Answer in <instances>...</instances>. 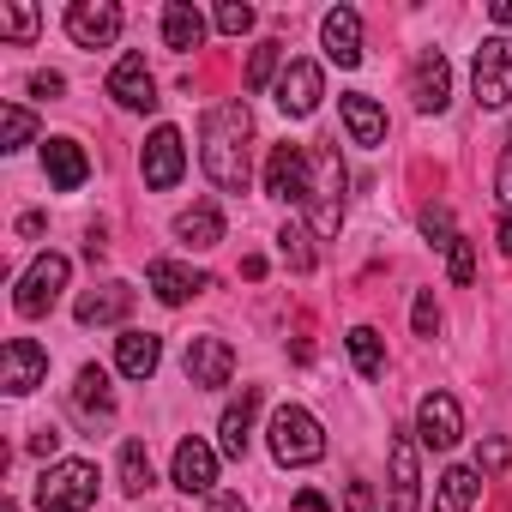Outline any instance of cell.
<instances>
[{
	"label": "cell",
	"mask_w": 512,
	"mask_h": 512,
	"mask_svg": "<svg viewBox=\"0 0 512 512\" xmlns=\"http://www.w3.org/2000/svg\"><path fill=\"white\" fill-rule=\"evenodd\" d=\"M157 362H163V338H157V332H121V338H115V368H121L127 380H151Z\"/></svg>",
	"instance_id": "603a6c76"
},
{
	"label": "cell",
	"mask_w": 512,
	"mask_h": 512,
	"mask_svg": "<svg viewBox=\"0 0 512 512\" xmlns=\"http://www.w3.org/2000/svg\"><path fill=\"white\" fill-rule=\"evenodd\" d=\"M410 97H416L422 115H440V109L452 103V67H446L440 49H422V55H416V67H410Z\"/></svg>",
	"instance_id": "7c38bea8"
},
{
	"label": "cell",
	"mask_w": 512,
	"mask_h": 512,
	"mask_svg": "<svg viewBox=\"0 0 512 512\" xmlns=\"http://www.w3.org/2000/svg\"><path fill=\"white\" fill-rule=\"evenodd\" d=\"M151 482H157V470H151L145 440H127V446H121V488H127V494H145Z\"/></svg>",
	"instance_id": "4dcf8cb0"
},
{
	"label": "cell",
	"mask_w": 512,
	"mask_h": 512,
	"mask_svg": "<svg viewBox=\"0 0 512 512\" xmlns=\"http://www.w3.org/2000/svg\"><path fill=\"white\" fill-rule=\"evenodd\" d=\"M278 253H284V266L290 272H314V260H320V253H314V229H302V223H284L278 229Z\"/></svg>",
	"instance_id": "f1b7e54d"
},
{
	"label": "cell",
	"mask_w": 512,
	"mask_h": 512,
	"mask_svg": "<svg viewBox=\"0 0 512 512\" xmlns=\"http://www.w3.org/2000/svg\"><path fill=\"white\" fill-rule=\"evenodd\" d=\"M446 272H452V284H458V290H464V284L476 278V247H470L464 235H458V241L446 247Z\"/></svg>",
	"instance_id": "e575fe53"
},
{
	"label": "cell",
	"mask_w": 512,
	"mask_h": 512,
	"mask_svg": "<svg viewBox=\"0 0 512 512\" xmlns=\"http://www.w3.org/2000/svg\"><path fill=\"white\" fill-rule=\"evenodd\" d=\"M73 404H79V416H115V386H109V374L91 362V368H79V380H73Z\"/></svg>",
	"instance_id": "4316f807"
},
{
	"label": "cell",
	"mask_w": 512,
	"mask_h": 512,
	"mask_svg": "<svg viewBox=\"0 0 512 512\" xmlns=\"http://www.w3.org/2000/svg\"><path fill=\"white\" fill-rule=\"evenodd\" d=\"M272 97H278V109H284L290 121H308V115L320 109V97H326V73H320V61H290V67L278 73Z\"/></svg>",
	"instance_id": "52a82bcc"
},
{
	"label": "cell",
	"mask_w": 512,
	"mask_h": 512,
	"mask_svg": "<svg viewBox=\"0 0 512 512\" xmlns=\"http://www.w3.org/2000/svg\"><path fill=\"white\" fill-rule=\"evenodd\" d=\"M0 37L31 43V37H37V7H25V0H7V7H0Z\"/></svg>",
	"instance_id": "836d02e7"
},
{
	"label": "cell",
	"mask_w": 512,
	"mask_h": 512,
	"mask_svg": "<svg viewBox=\"0 0 512 512\" xmlns=\"http://www.w3.org/2000/svg\"><path fill=\"white\" fill-rule=\"evenodd\" d=\"M416 440L434 446V452H452V446L464 440V410H458L452 392H428V398L416 404Z\"/></svg>",
	"instance_id": "30bf717a"
},
{
	"label": "cell",
	"mask_w": 512,
	"mask_h": 512,
	"mask_svg": "<svg viewBox=\"0 0 512 512\" xmlns=\"http://www.w3.org/2000/svg\"><path fill=\"white\" fill-rule=\"evenodd\" d=\"M37 506L43 512H91L97 506V464H85V458L49 464L37 482Z\"/></svg>",
	"instance_id": "3957f363"
},
{
	"label": "cell",
	"mask_w": 512,
	"mask_h": 512,
	"mask_svg": "<svg viewBox=\"0 0 512 512\" xmlns=\"http://www.w3.org/2000/svg\"><path fill=\"white\" fill-rule=\"evenodd\" d=\"M19 235H43V211H25L19 217Z\"/></svg>",
	"instance_id": "f6af8a7d"
},
{
	"label": "cell",
	"mask_w": 512,
	"mask_h": 512,
	"mask_svg": "<svg viewBox=\"0 0 512 512\" xmlns=\"http://www.w3.org/2000/svg\"><path fill=\"white\" fill-rule=\"evenodd\" d=\"M49 380V350L37 344V338H13L7 344V368H0V386H7L13 398H25V392H37Z\"/></svg>",
	"instance_id": "9a60e30c"
},
{
	"label": "cell",
	"mask_w": 512,
	"mask_h": 512,
	"mask_svg": "<svg viewBox=\"0 0 512 512\" xmlns=\"http://www.w3.org/2000/svg\"><path fill=\"white\" fill-rule=\"evenodd\" d=\"M500 253H512V211L500 217Z\"/></svg>",
	"instance_id": "7dc6e473"
},
{
	"label": "cell",
	"mask_w": 512,
	"mask_h": 512,
	"mask_svg": "<svg viewBox=\"0 0 512 512\" xmlns=\"http://www.w3.org/2000/svg\"><path fill=\"white\" fill-rule=\"evenodd\" d=\"M386 464H392V512H416L422 506V470H416V440L404 428L386 440Z\"/></svg>",
	"instance_id": "5bb4252c"
},
{
	"label": "cell",
	"mask_w": 512,
	"mask_h": 512,
	"mask_svg": "<svg viewBox=\"0 0 512 512\" xmlns=\"http://www.w3.org/2000/svg\"><path fill=\"white\" fill-rule=\"evenodd\" d=\"M476 488H482L476 470H470V464H452V470L434 482V512H470V506H476Z\"/></svg>",
	"instance_id": "83f0119b"
},
{
	"label": "cell",
	"mask_w": 512,
	"mask_h": 512,
	"mask_svg": "<svg viewBox=\"0 0 512 512\" xmlns=\"http://www.w3.org/2000/svg\"><path fill=\"white\" fill-rule=\"evenodd\" d=\"M308 187H314V157L302 151V145H272V157H266V193L272 199H284V205H296V199H308Z\"/></svg>",
	"instance_id": "9c48e42d"
},
{
	"label": "cell",
	"mask_w": 512,
	"mask_h": 512,
	"mask_svg": "<svg viewBox=\"0 0 512 512\" xmlns=\"http://www.w3.org/2000/svg\"><path fill=\"white\" fill-rule=\"evenodd\" d=\"M320 43H326V61L362 67V13H356V7H332V13L320 19Z\"/></svg>",
	"instance_id": "e0dca14e"
},
{
	"label": "cell",
	"mask_w": 512,
	"mask_h": 512,
	"mask_svg": "<svg viewBox=\"0 0 512 512\" xmlns=\"http://www.w3.org/2000/svg\"><path fill=\"white\" fill-rule=\"evenodd\" d=\"M506 139H512V133H506Z\"/></svg>",
	"instance_id": "c3c4849f"
},
{
	"label": "cell",
	"mask_w": 512,
	"mask_h": 512,
	"mask_svg": "<svg viewBox=\"0 0 512 512\" xmlns=\"http://www.w3.org/2000/svg\"><path fill=\"white\" fill-rule=\"evenodd\" d=\"M260 404H266V392H260V386H241V398L223 410L217 440H223V452H229V458H247V440H253V416H260Z\"/></svg>",
	"instance_id": "7402d4cb"
},
{
	"label": "cell",
	"mask_w": 512,
	"mask_h": 512,
	"mask_svg": "<svg viewBox=\"0 0 512 512\" xmlns=\"http://www.w3.org/2000/svg\"><path fill=\"white\" fill-rule=\"evenodd\" d=\"M61 91H67L61 73H37V79H31V97H61Z\"/></svg>",
	"instance_id": "b9f144b4"
},
{
	"label": "cell",
	"mask_w": 512,
	"mask_h": 512,
	"mask_svg": "<svg viewBox=\"0 0 512 512\" xmlns=\"http://www.w3.org/2000/svg\"><path fill=\"white\" fill-rule=\"evenodd\" d=\"M217 31L223 37H247L253 31V7H247V0H223V7H217Z\"/></svg>",
	"instance_id": "d590c367"
},
{
	"label": "cell",
	"mask_w": 512,
	"mask_h": 512,
	"mask_svg": "<svg viewBox=\"0 0 512 512\" xmlns=\"http://www.w3.org/2000/svg\"><path fill=\"white\" fill-rule=\"evenodd\" d=\"M422 235H428L434 247H452V241H458V229H452V211H446V205H428V211H422Z\"/></svg>",
	"instance_id": "8d00e7d4"
},
{
	"label": "cell",
	"mask_w": 512,
	"mask_h": 512,
	"mask_svg": "<svg viewBox=\"0 0 512 512\" xmlns=\"http://www.w3.org/2000/svg\"><path fill=\"white\" fill-rule=\"evenodd\" d=\"M55 446H61V428H37V440H31V452H37V458H49Z\"/></svg>",
	"instance_id": "7bdbcfd3"
},
{
	"label": "cell",
	"mask_w": 512,
	"mask_h": 512,
	"mask_svg": "<svg viewBox=\"0 0 512 512\" xmlns=\"http://www.w3.org/2000/svg\"><path fill=\"white\" fill-rule=\"evenodd\" d=\"M296 512H332V506H326L320 488H302V494H296Z\"/></svg>",
	"instance_id": "ee69618b"
},
{
	"label": "cell",
	"mask_w": 512,
	"mask_h": 512,
	"mask_svg": "<svg viewBox=\"0 0 512 512\" xmlns=\"http://www.w3.org/2000/svg\"><path fill=\"white\" fill-rule=\"evenodd\" d=\"M43 169H49V187L55 193H79L91 181V157H85L79 139H49L43 145Z\"/></svg>",
	"instance_id": "ffe728a7"
},
{
	"label": "cell",
	"mask_w": 512,
	"mask_h": 512,
	"mask_svg": "<svg viewBox=\"0 0 512 512\" xmlns=\"http://www.w3.org/2000/svg\"><path fill=\"white\" fill-rule=\"evenodd\" d=\"M247 139H253L247 103H217V109H205V121H199V163H205V175H211L223 193H247V175H253Z\"/></svg>",
	"instance_id": "6da1fadb"
},
{
	"label": "cell",
	"mask_w": 512,
	"mask_h": 512,
	"mask_svg": "<svg viewBox=\"0 0 512 512\" xmlns=\"http://www.w3.org/2000/svg\"><path fill=\"white\" fill-rule=\"evenodd\" d=\"M338 115H344V127H350V139L356 145H386V109L374 103V97H362V91H350L344 103H338Z\"/></svg>",
	"instance_id": "cb8c5ba5"
},
{
	"label": "cell",
	"mask_w": 512,
	"mask_h": 512,
	"mask_svg": "<svg viewBox=\"0 0 512 512\" xmlns=\"http://www.w3.org/2000/svg\"><path fill=\"white\" fill-rule=\"evenodd\" d=\"M344 512H374V488H368V482H350V494H344Z\"/></svg>",
	"instance_id": "ab89813d"
},
{
	"label": "cell",
	"mask_w": 512,
	"mask_h": 512,
	"mask_svg": "<svg viewBox=\"0 0 512 512\" xmlns=\"http://www.w3.org/2000/svg\"><path fill=\"white\" fill-rule=\"evenodd\" d=\"M278 61H284V43H260V49H253V61H247V91L278 85Z\"/></svg>",
	"instance_id": "d6a6232c"
},
{
	"label": "cell",
	"mask_w": 512,
	"mask_h": 512,
	"mask_svg": "<svg viewBox=\"0 0 512 512\" xmlns=\"http://www.w3.org/2000/svg\"><path fill=\"white\" fill-rule=\"evenodd\" d=\"M169 476H175V488H181V494H217V452H211L199 434H187V440L175 446Z\"/></svg>",
	"instance_id": "4fadbf2b"
},
{
	"label": "cell",
	"mask_w": 512,
	"mask_h": 512,
	"mask_svg": "<svg viewBox=\"0 0 512 512\" xmlns=\"http://www.w3.org/2000/svg\"><path fill=\"white\" fill-rule=\"evenodd\" d=\"M67 37L79 49H109L121 37V7L115 0H73L67 7Z\"/></svg>",
	"instance_id": "8fae6325"
},
{
	"label": "cell",
	"mask_w": 512,
	"mask_h": 512,
	"mask_svg": "<svg viewBox=\"0 0 512 512\" xmlns=\"http://www.w3.org/2000/svg\"><path fill=\"white\" fill-rule=\"evenodd\" d=\"M127 308H133V290H127L121 278H109V284H97V290H85V296L73 302V320H79V326H121Z\"/></svg>",
	"instance_id": "44dd1931"
},
{
	"label": "cell",
	"mask_w": 512,
	"mask_h": 512,
	"mask_svg": "<svg viewBox=\"0 0 512 512\" xmlns=\"http://www.w3.org/2000/svg\"><path fill=\"white\" fill-rule=\"evenodd\" d=\"M67 278H73L67 253H37V260H31V272H25V278H19V290H13V308H19L25 320H43V314L61 302Z\"/></svg>",
	"instance_id": "277c9868"
},
{
	"label": "cell",
	"mask_w": 512,
	"mask_h": 512,
	"mask_svg": "<svg viewBox=\"0 0 512 512\" xmlns=\"http://www.w3.org/2000/svg\"><path fill=\"white\" fill-rule=\"evenodd\" d=\"M470 91L482 109H506L512 103V37H482L476 67H470Z\"/></svg>",
	"instance_id": "5b68a950"
},
{
	"label": "cell",
	"mask_w": 512,
	"mask_h": 512,
	"mask_svg": "<svg viewBox=\"0 0 512 512\" xmlns=\"http://www.w3.org/2000/svg\"><path fill=\"white\" fill-rule=\"evenodd\" d=\"M350 362H356L362 380H380V374H386V344H380L374 326H356V332H350Z\"/></svg>",
	"instance_id": "f546056e"
},
{
	"label": "cell",
	"mask_w": 512,
	"mask_h": 512,
	"mask_svg": "<svg viewBox=\"0 0 512 512\" xmlns=\"http://www.w3.org/2000/svg\"><path fill=\"white\" fill-rule=\"evenodd\" d=\"M175 235H181L187 247H217V241H223V211H217L211 199H199V205H187V211L175 217Z\"/></svg>",
	"instance_id": "484cf974"
},
{
	"label": "cell",
	"mask_w": 512,
	"mask_h": 512,
	"mask_svg": "<svg viewBox=\"0 0 512 512\" xmlns=\"http://www.w3.org/2000/svg\"><path fill=\"white\" fill-rule=\"evenodd\" d=\"M145 284H151V296H157L163 308H181V302H193L199 290H211V278L193 272V266H181V260H151Z\"/></svg>",
	"instance_id": "ac0fdd59"
},
{
	"label": "cell",
	"mask_w": 512,
	"mask_h": 512,
	"mask_svg": "<svg viewBox=\"0 0 512 512\" xmlns=\"http://www.w3.org/2000/svg\"><path fill=\"white\" fill-rule=\"evenodd\" d=\"M109 97L121 109H157V79L145 67V55H121L115 73H109Z\"/></svg>",
	"instance_id": "d6986e66"
},
{
	"label": "cell",
	"mask_w": 512,
	"mask_h": 512,
	"mask_svg": "<svg viewBox=\"0 0 512 512\" xmlns=\"http://www.w3.org/2000/svg\"><path fill=\"white\" fill-rule=\"evenodd\" d=\"M163 43L175 55H187V49L205 43V13L193 7V0H169V7H163Z\"/></svg>",
	"instance_id": "d4e9b609"
},
{
	"label": "cell",
	"mask_w": 512,
	"mask_h": 512,
	"mask_svg": "<svg viewBox=\"0 0 512 512\" xmlns=\"http://www.w3.org/2000/svg\"><path fill=\"white\" fill-rule=\"evenodd\" d=\"M31 133H37L31 109H19V103L0 109V151H25V145H31Z\"/></svg>",
	"instance_id": "1f68e13d"
},
{
	"label": "cell",
	"mask_w": 512,
	"mask_h": 512,
	"mask_svg": "<svg viewBox=\"0 0 512 512\" xmlns=\"http://www.w3.org/2000/svg\"><path fill=\"white\" fill-rule=\"evenodd\" d=\"M344 163L338 151H314V187H308V205H314V235H338L344 229Z\"/></svg>",
	"instance_id": "8992f818"
},
{
	"label": "cell",
	"mask_w": 512,
	"mask_h": 512,
	"mask_svg": "<svg viewBox=\"0 0 512 512\" xmlns=\"http://www.w3.org/2000/svg\"><path fill=\"white\" fill-rule=\"evenodd\" d=\"M410 326H416V338H434V332H440V302H434L428 290L416 296V308H410Z\"/></svg>",
	"instance_id": "f35d334b"
},
{
	"label": "cell",
	"mask_w": 512,
	"mask_h": 512,
	"mask_svg": "<svg viewBox=\"0 0 512 512\" xmlns=\"http://www.w3.org/2000/svg\"><path fill=\"white\" fill-rule=\"evenodd\" d=\"M488 19H494V25H512V0H494V7H488Z\"/></svg>",
	"instance_id": "bcb514c9"
},
{
	"label": "cell",
	"mask_w": 512,
	"mask_h": 512,
	"mask_svg": "<svg viewBox=\"0 0 512 512\" xmlns=\"http://www.w3.org/2000/svg\"><path fill=\"white\" fill-rule=\"evenodd\" d=\"M512 464V440H482L476 446V476H500Z\"/></svg>",
	"instance_id": "74e56055"
},
{
	"label": "cell",
	"mask_w": 512,
	"mask_h": 512,
	"mask_svg": "<svg viewBox=\"0 0 512 512\" xmlns=\"http://www.w3.org/2000/svg\"><path fill=\"white\" fill-rule=\"evenodd\" d=\"M139 175H145V187L169 193V187L187 175V139H181L175 127H157V133L145 139V151H139Z\"/></svg>",
	"instance_id": "ba28073f"
},
{
	"label": "cell",
	"mask_w": 512,
	"mask_h": 512,
	"mask_svg": "<svg viewBox=\"0 0 512 512\" xmlns=\"http://www.w3.org/2000/svg\"><path fill=\"white\" fill-rule=\"evenodd\" d=\"M272 458H278L284 470L320 464V458H326V428H320V416L302 410V404H278V410H272Z\"/></svg>",
	"instance_id": "7a4b0ae2"
},
{
	"label": "cell",
	"mask_w": 512,
	"mask_h": 512,
	"mask_svg": "<svg viewBox=\"0 0 512 512\" xmlns=\"http://www.w3.org/2000/svg\"><path fill=\"white\" fill-rule=\"evenodd\" d=\"M205 512H247V500H241L235 488H217V494L205 500Z\"/></svg>",
	"instance_id": "60d3db41"
},
{
	"label": "cell",
	"mask_w": 512,
	"mask_h": 512,
	"mask_svg": "<svg viewBox=\"0 0 512 512\" xmlns=\"http://www.w3.org/2000/svg\"><path fill=\"white\" fill-rule=\"evenodd\" d=\"M229 374H235V350L223 344V338H193L187 344V380L199 386V392H217V386H229Z\"/></svg>",
	"instance_id": "2e32d148"
}]
</instances>
